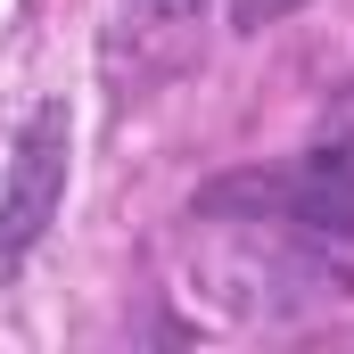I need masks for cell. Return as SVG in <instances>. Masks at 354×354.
<instances>
[{"instance_id": "3", "label": "cell", "mask_w": 354, "mask_h": 354, "mask_svg": "<svg viewBox=\"0 0 354 354\" xmlns=\"http://www.w3.org/2000/svg\"><path fill=\"white\" fill-rule=\"evenodd\" d=\"M140 8H157V17H189L198 0H140Z\"/></svg>"}, {"instance_id": "2", "label": "cell", "mask_w": 354, "mask_h": 354, "mask_svg": "<svg viewBox=\"0 0 354 354\" xmlns=\"http://www.w3.org/2000/svg\"><path fill=\"white\" fill-rule=\"evenodd\" d=\"M288 8H305V0H231V25L239 33H264V25H280Z\"/></svg>"}, {"instance_id": "1", "label": "cell", "mask_w": 354, "mask_h": 354, "mask_svg": "<svg viewBox=\"0 0 354 354\" xmlns=\"http://www.w3.org/2000/svg\"><path fill=\"white\" fill-rule=\"evenodd\" d=\"M66 149H75V124H66V99H41L25 115V140L8 157V181H0V280L33 256V239L50 231L58 198H66Z\"/></svg>"}]
</instances>
